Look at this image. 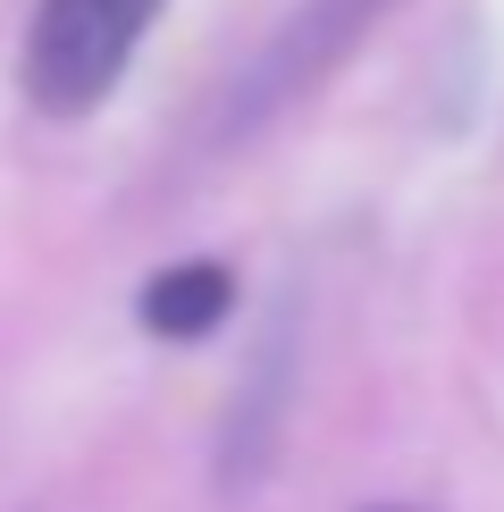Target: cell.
I'll use <instances>...</instances> for the list:
<instances>
[{"mask_svg":"<svg viewBox=\"0 0 504 512\" xmlns=\"http://www.w3.org/2000/svg\"><path fill=\"white\" fill-rule=\"evenodd\" d=\"M152 9L160 0H42L34 42H26V93L42 110H59V118L93 110V101L126 76Z\"/></svg>","mask_w":504,"mask_h":512,"instance_id":"6da1fadb","label":"cell"},{"mask_svg":"<svg viewBox=\"0 0 504 512\" xmlns=\"http://www.w3.org/2000/svg\"><path fill=\"white\" fill-rule=\"evenodd\" d=\"M387 9V0H311L294 26H278V42L261 51V68H252L236 84V110H227V126H252V118H269L278 101H294L311 76H328V59L336 51H353L362 42V26Z\"/></svg>","mask_w":504,"mask_h":512,"instance_id":"7a4b0ae2","label":"cell"},{"mask_svg":"<svg viewBox=\"0 0 504 512\" xmlns=\"http://www.w3.org/2000/svg\"><path fill=\"white\" fill-rule=\"evenodd\" d=\"M219 311H227V269H210V261L160 269L143 286V319L160 336H202V328H219Z\"/></svg>","mask_w":504,"mask_h":512,"instance_id":"3957f363","label":"cell"}]
</instances>
